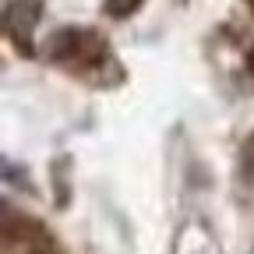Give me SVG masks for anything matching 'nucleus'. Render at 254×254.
Listing matches in <instances>:
<instances>
[{
    "label": "nucleus",
    "mask_w": 254,
    "mask_h": 254,
    "mask_svg": "<svg viewBox=\"0 0 254 254\" xmlns=\"http://www.w3.org/2000/svg\"><path fill=\"white\" fill-rule=\"evenodd\" d=\"M247 67H251V71H254V46H251V50H247Z\"/></svg>",
    "instance_id": "obj_3"
},
{
    "label": "nucleus",
    "mask_w": 254,
    "mask_h": 254,
    "mask_svg": "<svg viewBox=\"0 0 254 254\" xmlns=\"http://www.w3.org/2000/svg\"><path fill=\"white\" fill-rule=\"evenodd\" d=\"M138 4H141V0H106V14H113V18H127L131 11H138Z\"/></svg>",
    "instance_id": "obj_2"
},
{
    "label": "nucleus",
    "mask_w": 254,
    "mask_h": 254,
    "mask_svg": "<svg viewBox=\"0 0 254 254\" xmlns=\"http://www.w3.org/2000/svg\"><path fill=\"white\" fill-rule=\"evenodd\" d=\"M39 21V4L36 0H18V4L7 11V32L14 39H28V32Z\"/></svg>",
    "instance_id": "obj_1"
}]
</instances>
